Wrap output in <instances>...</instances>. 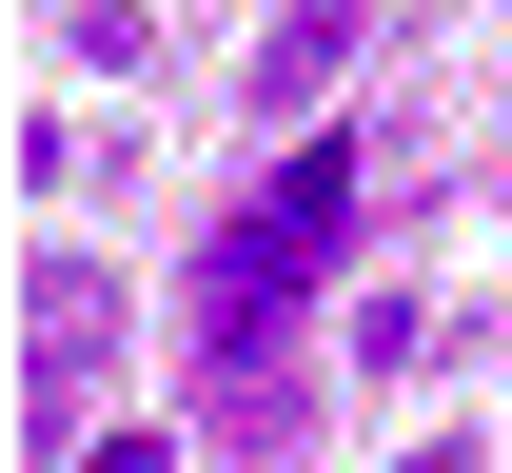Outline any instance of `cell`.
Segmentation results:
<instances>
[{"instance_id": "obj_2", "label": "cell", "mask_w": 512, "mask_h": 473, "mask_svg": "<svg viewBox=\"0 0 512 473\" xmlns=\"http://www.w3.org/2000/svg\"><path fill=\"white\" fill-rule=\"evenodd\" d=\"M335 60H355V0H296V20L256 40V99H276V119H316V99H335Z\"/></svg>"}, {"instance_id": "obj_1", "label": "cell", "mask_w": 512, "mask_h": 473, "mask_svg": "<svg viewBox=\"0 0 512 473\" xmlns=\"http://www.w3.org/2000/svg\"><path fill=\"white\" fill-rule=\"evenodd\" d=\"M335 237H355V138H296V158L217 217V257H197V355H276V316H296V276H316Z\"/></svg>"}, {"instance_id": "obj_3", "label": "cell", "mask_w": 512, "mask_h": 473, "mask_svg": "<svg viewBox=\"0 0 512 473\" xmlns=\"http://www.w3.org/2000/svg\"><path fill=\"white\" fill-rule=\"evenodd\" d=\"M79 473H158V434H99V454H79Z\"/></svg>"}]
</instances>
